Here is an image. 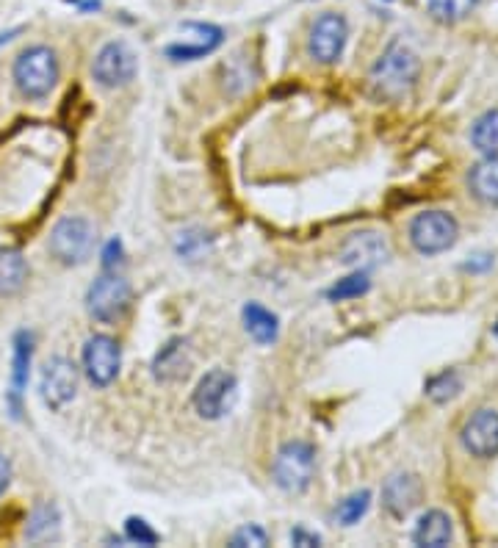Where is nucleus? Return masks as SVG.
<instances>
[{
    "label": "nucleus",
    "instance_id": "obj_23",
    "mask_svg": "<svg viewBox=\"0 0 498 548\" xmlns=\"http://www.w3.org/2000/svg\"><path fill=\"white\" fill-rule=\"evenodd\" d=\"M427 6L440 23H460L479 6V0H427Z\"/></svg>",
    "mask_w": 498,
    "mask_h": 548
},
{
    "label": "nucleus",
    "instance_id": "obj_27",
    "mask_svg": "<svg viewBox=\"0 0 498 548\" xmlns=\"http://www.w3.org/2000/svg\"><path fill=\"white\" fill-rule=\"evenodd\" d=\"M460 391H463V380H460L457 371H443V374H438V377H432L427 382V396L435 399V402H449Z\"/></svg>",
    "mask_w": 498,
    "mask_h": 548
},
{
    "label": "nucleus",
    "instance_id": "obj_24",
    "mask_svg": "<svg viewBox=\"0 0 498 548\" xmlns=\"http://www.w3.org/2000/svg\"><path fill=\"white\" fill-rule=\"evenodd\" d=\"M368 507H371V490H357V493L346 496V499L338 504L335 518H338V524L355 526L357 521L368 513Z\"/></svg>",
    "mask_w": 498,
    "mask_h": 548
},
{
    "label": "nucleus",
    "instance_id": "obj_19",
    "mask_svg": "<svg viewBox=\"0 0 498 548\" xmlns=\"http://www.w3.org/2000/svg\"><path fill=\"white\" fill-rule=\"evenodd\" d=\"M468 186L476 200L485 205H498V155H485V161H479L471 175Z\"/></svg>",
    "mask_w": 498,
    "mask_h": 548
},
{
    "label": "nucleus",
    "instance_id": "obj_22",
    "mask_svg": "<svg viewBox=\"0 0 498 548\" xmlns=\"http://www.w3.org/2000/svg\"><path fill=\"white\" fill-rule=\"evenodd\" d=\"M471 142L482 155H498V108H490L474 122Z\"/></svg>",
    "mask_w": 498,
    "mask_h": 548
},
{
    "label": "nucleus",
    "instance_id": "obj_31",
    "mask_svg": "<svg viewBox=\"0 0 498 548\" xmlns=\"http://www.w3.org/2000/svg\"><path fill=\"white\" fill-rule=\"evenodd\" d=\"M122 255H125V252H122V241L111 239L106 244V250H103V266H106V269H114V266L122 263Z\"/></svg>",
    "mask_w": 498,
    "mask_h": 548
},
{
    "label": "nucleus",
    "instance_id": "obj_33",
    "mask_svg": "<svg viewBox=\"0 0 498 548\" xmlns=\"http://www.w3.org/2000/svg\"><path fill=\"white\" fill-rule=\"evenodd\" d=\"M9 482H12V463L0 454V493L9 488Z\"/></svg>",
    "mask_w": 498,
    "mask_h": 548
},
{
    "label": "nucleus",
    "instance_id": "obj_7",
    "mask_svg": "<svg viewBox=\"0 0 498 548\" xmlns=\"http://www.w3.org/2000/svg\"><path fill=\"white\" fill-rule=\"evenodd\" d=\"M238 382L236 377L225 369H211L194 391V407L205 421H216V418L227 416L233 405H236Z\"/></svg>",
    "mask_w": 498,
    "mask_h": 548
},
{
    "label": "nucleus",
    "instance_id": "obj_12",
    "mask_svg": "<svg viewBox=\"0 0 498 548\" xmlns=\"http://www.w3.org/2000/svg\"><path fill=\"white\" fill-rule=\"evenodd\" d=\"M225 39V31L211 23H186L180 28V36L166 45V56L172 61H197L208 53H214Z\"/></svg>",
    "mask_w": 498,
    "mask_h": 548
},
{
    "label": "nucleus",
    "instance_id": "obj_32",
    "mask_svg": "<svg viewBox=\"0 0 498 548\" xmlns=\"http://www.w3.org/2000/svg\"><path fill=\"white\" fill-rule=\"evenodd\" d=\"M291 543L294 546H321V537L316 535V532H308V529H302V526H297L294 532H291Z\"/></svg>",
    "mask_w": 498,
    "mask_h": 548
},
{
    "label": "nucleus",
    "instance_id": "obj_14",
    "mask_svg": "<svg viewBox=\"0 0 498 548\" xmlns=\"http://www.w3.org/2000/svg\"><path fill=\"white\" fill-rule=\"evenodd\" d=\"M391 258V247L382 233L377 230H360V233H352L349 239L341 244V261L352 269H360V272H368L374 266H380Z\"/></svg>",
    "mask_w": 498,
    "mask_h": 548
},
{
    "label": "nucleus",
    "instance_id": "obj_26",
    "mask_svg": "<svg viewBox=\"0 0 498 548\" xmlns=\"http://www.w3.org/2000/svg\"><path fill=\"white\" fill-rule=\"evenodd\" d=\"M368 288H371L368 272L355 269V274H349V277H344V280H338V283L327 291V297H330L332 302H344V299L363 297Z\"/></svg>",
    "mask_w": 498,
    "mask_h": 548
},
{
    "label": "nucleus",
    "instance_id": "obj_10",
    "mask_svg": "<svg viewBox=\"0 0 498 548\" xmlns=\"http://www.w3.org/2000/svg\"><path fill=\"white\" fill-rule=\"evenodd\" d=\"M39 394L42 402L53 410L67 407L78 394V366L64 355H56L45 363L42 380H39Z\"/></svg>",
    "mask_w": 498,
    "mask_h": 548
},
{
    "label": "nucleus",
    "instance_id": "obj_34",
    "mask_svg": "<svg viewBox=\"0 0 498 548\" xmlns=\"http://www.w3.org/2000/svg\"><path fill=\"white\" fill-rule=\"evenodd\" d=\"M493 333H496V335H498V322H496V327H493Z\"/></svg>",
    "mask_w": 498,
    "mask_h": 548
},
{
    "label": "nucleus",
    "instance_id": "obj_21",
    "mask_svg": "<svg viewBox=\"0 0 498 548\" xmlns=\"http://www.w3.org/2000/svg\"><path fill=\"white\" fill-rule=\"evenodd\" d=\"M31 355H34V338L28 333H17L14 338V369H12V402L17 410V402L23 396V388L28 385V366H31Z\"/></svg>",
    "mask_w": 498,
    "mask_h": 548
},
{
    "label": "nucleus",
    "instance_id": "obj_2",
    "mask_svg": "<svg viewBox=\"0 0 498 548\" xmlns=\"http://www.w3.org/2000/svg\"><path fill=\"white\" fill-rule=\"evenodd\" d=\"M56 81H59V59L45 45L23 50L14 61V84L23 97L39 100V97L50 95Z\"/></svg>",
    "mask_w": 498,
    "mask_h": 548
},
{
    "label": "nucleus",
    "instance_id": "obj_29",
    "mask_svg": "<svg viewBox=\"0 0 498 548\" xmlns=\"http://www.w3.org/2000/svg\"><path fill=\"white\" fill-rule=\"evenodd\" d=\"M230 546L233 548H247V546L263 548V546H269V535L263 532L261 526H255V524L241 526L236 535L230 537Z\"/></svg>",
    "mask_w": 498,
    "mask_h": 548
},
{
    "label": "nucleus",
    "instance_id": "obj_11",
    "mask_svg": "<svg viewBox=\"0 0 498 548\" xmlns=\"http://www.w3.org/2000/svg\"><path fill=\"white\" fill-rule=\"evenodd\" d=\"M346 39H349V25L341 14H321L313 23L308 36V53L319 64H335L344 56Z\"/></svg>",
    "mask_w": 498,
    "mask_h": 548
},
{
    "label": "nucleus",
    "instance_id": "obj_25",
    "mask_svg": "<svg viewBox=\"0 0 498 548\" xmlns=\"http://www.w3.org/2000/svg\"><path fill=\"white\" fill-rule=\"evenodd\" d=\"M56 529H59V513H56V507L45 504L31 515V521L25 526V537L28 540H48Z\"/></svg>",
    "mask_w": 498,
    "mask_h": 548
},
{
    "label": "nucleus",
    "instance_id": "obj_30",
    "mask_svg": "<svg viewBox=\"0 0 498 548\" xmlns=\"http://www.w3.org/2000/svg\"><path fill=\"white\" fill-rule=\"evenodd\" d=\"M208 250V244L202 236H194V233H180V255H186L189 261H197L202 258V252Z\"/></svg>",
    "mask_w": 498,
    "mask_h": 548
},
{
    "label": "nucleus",
    "instance_id": "obj_28",
    "mask_svg": "<svg viewBox=\"0 0 498 548\" xmlns=\"http://www.w3.org/2000/svg\"><path fill=\"white\" fill-rule=\"evenodd\" d=\"M125 537H128L131 543H139V546H155V543L161 540L153 526L147 524L144 518H136V515H131V518L125 521Z\"/></svg>",
    "mask_w": 498,
    "mask_h": 548
},
{
    "label": "nucleus",
    "instance_id": "obj_15",
    "mask_svg": "<svg viewBox=\"0 0 498 548\" xmlns=\"http://www.w3.org/2000/svg\"><path fill=\"white\" fill-rule=\"evenodd\" d=\"M424 496V485L415 474L399 471L388 477V482L382 485V504L393 518H407L418 507V501Z\"/></svg>",
    "mask_w": 498,
    "mask_h": 548
},
{
    "label": "nucleus",
    "instance_id": "obj_1",
    "mask_svg": "<svg viewBox=\"0 0 498 548\" xmlns=\"http://www.w3.org/2000/svg\"><path fill=\"white\" fill-rule=\"evenodd\" d=\"M421 75V61L413 50L393 42L371 70V89L380 100H402Z\"/></svg>",
    "mask_w": 498,
    "mask_h": 548
},
{
    "label": "nucleus",
    "instance_id": "obj_6",
    "mask_svg": "<svg viewBox=\"0 0 498 548\" xmlns=\"http://www.w3.org/2000/svg\"><path fill=\"white\" fill-rule=\"evenodd\" d=\"M460 236V225L449 211H421L410 222V241L421 255H440L451 250Z\"/></svg>",
    "mask_w": 498,
    "mask_h": 548
},
{
    "label": "nucleus",
    "instance_id": "obj_9",
    "mask_svg": "<svg viewBox=\"0 0 498 548\" xmlns=\"http://www.w3.org/2000/svg\"><path fill=\"white\" fill-rule=\"evenodd\" d=\"M92 78L103 89L128 86L136 78V53L125 42H108L100 48L92 64Z\"/></svg>",
    "mask_w": 498,
    "mask_h": 548
},
{
    "label": "nucleus",
    "instance_id": "obj_13",
    "mask_svg": "<svg viewBox=\"0 0 498 548\" xmlns=\"http://www.w3.org/2000/svg\"><path fill=\"white\" fill-rule=\"evenodd\" d=\"M465 452L476 457V460H490L498 454V410L493 407H482L474 416L465 421L463 432H460Z\"/></svg>",
    "mask_w": 498,
    "mask_h": 548
},
{
    "label": "nucleus",
    "instance_id": "obj_3",
    "mask_svg": "<svg viewBox=\"0 0 498 548\" xmlns=\"http://www.w3.org/2000/svg\"><path fill=\"white\" fill-rule=\"evenodd\" d=\"M316 474V449L308 441L285 443L272 465L274 485L285 493H302Z\"/></svg>",
    "mask_w": 498,
    "mask_h": 548
},
{
    "label": "nucleus",
    "instance_id": "obj_4",
    "mask_svg": "<svg viewBox=\"0 0 498 548\" xmlns=\"http://www.w3.org/2000/svg\"><path fill=\"white\" fill-rule=\"evenodd\" d=\"M95 250V225L83 216H64L50 233V255L64 266H81Z\"/></svg>",
    "mask_w": 498,
    "mask_h": 548
},
{
    "label": "nucleus",
    "instance_id": "obj_17",
    "mask_svg": "<svg viewBox=\"0 0 498 548\" xmlns=\"http://www.w3.org/2000/svg\"><path fill=\"white\" fill-rule=\"evenodd\" d=\"M454 540V526L443 510H427L418 518L413 532V543L421 548H443Z\"/></svg>",
    "mask_w": 498,
    "mask_h": 548
},
{
    "label": "nucleus",
    "instance_id": "obj_5",
    "mask_svg": "<svg viewBox=\"0 0 498 548\" xmlns=\"http://www.w3.org/2000/svg\"><path fill=\"white\" fill-rule=\"evenodd\" d=\"M133 302V288L119 274H100L86 291V310L89 316L103 324L119 322Z\"/></svg>",
    "mask_w": 498,
    "mask_h": 548
},
{
    "label": "nucleus",
    "instance_id": "obj_8",
    "mask_svg": "<svg viewBox=\"0 0 498 548\" xmlns=\"http://www.w3.org/2000/svg\"><path fill=\"white\" fill-rule=\"evenodd\" d=\"M83 371L92 385L97 388H106L117 380L119 363H122V349H119L117 338L111 335H92L86 344H83Z\"/></svg>",
    "mask_w": 498,
    "mask_h": 548
},
{
    "label": "nucleus",
    "instance_id": "obj_20",
    "mask_svg": "<svg viewBox=\"0 0 498 548\" xmlns=\"http://www.w3.org/2000/svg\"><path fill=\"white\" fill-rule=\"evenodd\" d=\"M28 280V263L20 250H0V297L20 294Z\"/></svg>",
    "mask_w": 498,
    "mask_h": 548
},
{
    "label": "nucleus",
    "instance_id": "obj_18",
    "mask_svg": "<svg viewBox=\"0 0 498 548\" xmlns=\"http://www.w3.org/2000/svg\"><path fill=\"white\" fill-rule=\"evenodd\" d=\"M241 319H244V330H247L258 344L269 346L277 341V335H280V319H277L269 308H263L261 302H249V305H244Z\"/></svg>",
    "mask_w": 498,
    "mask_h": 548
},
{
    "label": "nucleus",
    "instance_id": "obj_16",
    "mask_svg": "<svg viewBox=\"0 0 498 548\" xmlns=\"http://www.w3.org/2000/svg\"><path fill=\"white\" fill-rule=\"evenodd\" d=\"M189 366H191L189 344H186L183 338H172V341H169L166 346H161V352L155 355L153 374H155V380L175 382L189 374Z\"/></svg>",
    "mask_w": 498,
    "mask_h": 548
}]
</instances>
